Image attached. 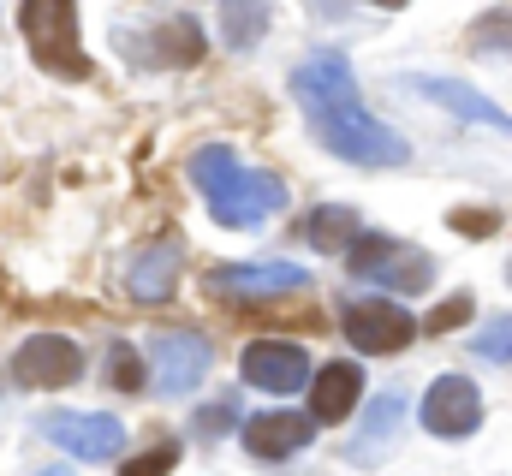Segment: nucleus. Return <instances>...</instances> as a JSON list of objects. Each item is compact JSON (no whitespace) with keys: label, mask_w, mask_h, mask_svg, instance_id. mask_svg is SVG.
I'll return each mask as SVG.
<instances>
[{"label":"nucleus","mask_w":512,"mask_h":476,"mask_svg":"<svg viewBox=\"0 0 512 476\" xmlns=\"http://www.w3.org/2000/svg\"><path fill=\"white\" fill-rule=\"evenodd\" d=\"M453 227H459V233H495L501 221H495V215H453Z\"/></svg>","instance_id":"393cba45"},{"label":"nucleus","mask_w":512,"mask_h":476,"mask_svg":"<svg viewBox=\"0 0 512 476\" xmlns=\"http://www.w3.org/2000/svg\"><path fill=\"white\" fill-rule=\"evenodd\" d=\"M126 48H137L143 66H197L203 60V30L197 18H161L149 30H126Z\"/></svg>","instance_id":"9b49d317"},{"label":"nucleus","mask_w":512,"mask_h":476,"mask_svg":"<svg viewBox=\"0 0 512 476\" xmlns=\"http://www.w3.org/2000/svg\"><path fill=\"white\" fill-rule=\"evenodd\" d=\"M108 387H120V393H143V387H149L143 357H137L131 340H114V346H108Z\"/></svg>","instance_id":"6ab92c4d"},{"label":"nucleus","mask_w":512,"mask_h":476,"mask_svg":"<svg viewBox=\"0 0 512 476\" xmlns=\"http://www.w3.org/2000/svg\"><path fill=\"white\" fill-rule=\"evenodd\" d=\"M465 322H471V298L459 292V298H447V304H435L423 328H429V334H447V328H465Z\"/></svg>","instance_id":"5701e85b"},{"label":"nucleus","mask_w":512,"mask_h":476,"mask_svg":"<svg viewBox=\"0 0 512 476\" xmlns=\"http://www.w3.org/2000/svg\"><path fill=\"white\" fill-rule=\"evenodd\" d=\"M173 465H179V441H155L149 453L126 459V465H120V476H167Z\"/></svg>","instance_id":"412c9836"},{"label":"nucleus","mask_w":512,"mask_h":476,"mask_svg":"<svg viewBox=\"0 0 512 476\" xmlns=\"http://www.w3.org/2000/svg\"><path fill=\"white\" fill-rule=\"evenodd\" d=\"M42 435L54 447H66L72 459H84V465H108L126 447V429L108 411H54V417H42Z\"/></svg>","instance_id":"39448f33"},{"label":"nucleus","mask_w":512,"mask_h":476,"mask_svg":"<svg viewBox=\"0 0 512 476\" xmlns=\"http://www.w3.org/2000/svg\"><path fill=\"white\" fill-rule=\"evenodd\" d=\"M489 36H495V42H512V18H501V24L483 18V24H477V42H489Z\"/></svg>","instance_id":"a878e982"},{"label":"nucleus","mask_w":512,"mask_h":476,"mask_svg":"<svg viewBox=\"0 0 512 476\" xmlns=\"http://www.w3.org/2000/svg\"><path fill=\"white\" fill-rule=\"evenodd\" d=\"M191 185L203 191L209 215L221 227H233V233H251V227L274 221L286 209V185L274 173H262V167H245L227 143H203L191 155Z\"/></svg>","instance_id":"f03ea898"},{"label":"nucleus","mask_w":512,"mask_h":476,"mask_svg":"<svg viewBox=\"0 0 512 476\" xmlns=\"http://www.w3.org/2000/svg\"><path fill=\"white\" fill-rule=\"evenodd\" d=\"M18 36H24V48L36 54V66L42 72H54V78H90V54H84V42H78V12L72 6H60V0H30V6H18Z\"/></svg>","instance_id":"7ed1b4c3"},{"label":"nucleus","mask_w":512,"mask_h":476,"mask_svg":"<svg viewBox=\"0 0 512 476\" xmlns=\"http://www.w3.org/2000/svg\"><path fill=\"white\" fill-rule=\"evenodd\" d=\"M316 435H310V423L298 417V411H262L245 423V447H251L256 459H292V453H304Z\"/></svg>","instance_id":"dca6fc26"},{"label":"nucleus","mask_w":512,"mask_h":476,"mask_svg":"<svg viewBox=\"0 0 512 476\" xmlns=\"http://www.w3.org/2000/svg\"><path fill=\"white\" fill-rule=\"evenodd\" d=\"M358 393H364V369L358 363H322L316 375H310V417L316 423H340V417H352V405H358Z\"/></svg>","instance_id":"4468645a"},{"label":"nucleus","mask_w":512,"mask_h":476,"mask_svg":"<svg viewBox=\"0 0 512 476\" xmlns=\"http://www.w3.org/2000/svg\"><path fill=\"white\" fill-rule=\"evenodd\" d=\"M477 423H483V393L465 375H435L423 393V429L441 441H465Z\"/></svg>","instance_id":"6e6552de"},{"label":"nucleus","mask_w":512,"mask_h":476,"mask_svg":"<svg viewBox=\"0 0 512 476\" xmlns=\"http://www.w3.org/2000/svg\"><path fill=\"white\" fill-rule=\"evenodd\" d=\"M209 292L221 298H280V292H310V274L298 262H233L209 274Z\"/></svg>","instance_id":"9d476101"},{"label":"nucleus","mask_w":512,"mask_h":476,"mask_svg":"<svg viewBox=\"0 0 512 476\" xmlns=\"http://www.w3.org/2000/svg\"><path fill=\"white\" fill-rule=\"evenodd\" d=\"M239 375L262 393H298L310 381V357H304V346H286V340H256L239 357Z\"/></svg>","instance_id":"f8f14e48"},{"label":"nucleus","mask_w":512,"mask_h":476,"mask_svg":"<svg viewBox=\"0 0 512 476\" xmlns=\"http://www.w3.org/2000/svg\"><path fill=\"white\" fill-rule=\"evenodd\" d=\"M292 96L310 119V131L322 137L328 155L340 161H358V167H399L411 149L405 137L382 125L376 114H364L358 102V78L346 66V54H310L298 72H292Z\"/></svg>","instance_id":"f257e3e1"},{"label":"nucleus","mask_w":512,"mask_h":476,"mask_svg":"<svg viewBox=\"0 0 512 476\" xmlns=\"http://www.w3.org/2000/svg\"><path fill=\"white\" fill-rule=\"evenodd\" d=\"M262 30H268V12H262V6H221V36H227V48H251Z\"/></svg>","instance_id":"aec40b11"},{"label":"nucleus","mask_w":512,"mask_h":476,"mask_svg":"<svg viewBox=\"0 0 512 476\" xmlns=\"http://www.w3.org/2000/svg\"><path fill=\"white\" fill-rule=\"evenodd\" d=\"M417 96H429L435 108H447V114L471 119V125H483V131H501V137H512V114H501L495 102H483L471 84H459V78H405Z\"/></svg>","instance_id":"ddd939ff"},{"label":"nucleus","mask_w":512,"mask_h":476,"mask_svg":"<svg viewBox=\"0 0 512 476\" xmlns=\"http://www.w3.org/2000/svg\"><path fill=\"white\" fill-rule=\"evenodd\" d=\"M346 340L370 357H387L417 340V322L393 298H358V304H346Z\"/></svg>","instance_id":"423d86ee"},{"label":"nucleus","mask_w":512,"mask_h":476,"mask_svg":"<svg viewBox=\"0 0 512 476\" xmlns=\"http://www.w3.org/2000/svg\"><path fill=\"white\" fill-rule=\"evenodd\" d=\"M471 352L483 357V363H512V316H495L483 328V340H471Z\"/></svg>","instance_id":"4be33fe9"},{"label":"nucleus","mask_w":512,"mask_h":476,"mask_svg":"<svg viewBox=\"0 0 512 476\" xmlns=\"http://www.w3.org/2000/svg\"><path fill=\"white\" fill-rule=\"evenodd\" d=\"M12 375H18V387H36V393L72 387V381L84 375V352H78V340H66V334H36V340L18 346Z\"/></svg>","instance_id":"0eeeda50"},{"label":"nucleus","mask_w":512,"mask_h":476,"mask_svg":"<svg viewBox=\"0 0 512 476\" xmlns=\"http://www.w3.org/2000/svg\"><path fill=\"white\" fill-rule=\"evenodd\" d=\"M227 423H233V399H221V405H203V411H197V429H203V435H215V429H227Z\"/></svg>","instance_id":"b1692460"},{"label":"nucleus","mask_w":512,"mask_h":476,"mask_svg":"<svg viewBox=\"0 0 512 476\" xmlns=\"http://www.w3.org/2000/svg\"><path fill=\"white\" fill-rule=\"evenodd\" d=\"M346 262L358 280H376L387 292H423L435 280V262L417 250V244H399V238H382V233H364L346 244Z\"/></svg>","instance_id":"20e7f679"},{"label":"nucleus","mask_w":512,"mask_h":476,"mask_svg":"<svg viewBox=\"0 0 512 476\" xmlns=\"http://www.w3.org/2000/svg\"><path fill=\"white\" fill-rule=\"evenodd\" d=\"M399 423H405V399H399V393H382V399L370 405V417H364L358 441L346 447V459H352V465H382V453L393 447Z\"/></svg>","instance_id":"f3484780"},{"label":"nucleus","mask_w":512,"mask_h":476,"mask_svg":"<svg viewBox=\"0 0 512 476\" xmlns=\"http://www.w3.org/2000/svg\"><path fill=\"white\" fill-rule=\"evenodd\" d=\"M149 369H155V387L161 393H191L203 375H209V340L173 328V334H155L149 340Z\"/></svg>","instance_id":"1a4fd4ad"},{"label":"nucleus","mask_w":512,"mask_h":476,"mask_svg":"<svg viewBox=\"0 0 512 476\" xmlns=\"http://www.w3.org/2000/svg\"><path fill=\"white\" fill-rule=\"evenodd\" d=\"M179 268H185V244H179L173 233L155 238V244L137 256V268H131V298H137V304H161V298H173Z\"/></svg>","instance_id":"2eb2a0df"},{"label":"nucleus","mask_w":512,"mask_h":476,"mask_svg":"<svg viewBox=\"0 0 512 476\" xmlns=\"http://www.w3.org/2000/svg\"><path fill=\"white\" fill-rule=\"evenodd\" d=\"M304 238H310L316 250H346V244L358 238V215L340 209V203H322V209L304 215Z\"/></svg>","instance_id":"a211bd4d"}]
</instances>
